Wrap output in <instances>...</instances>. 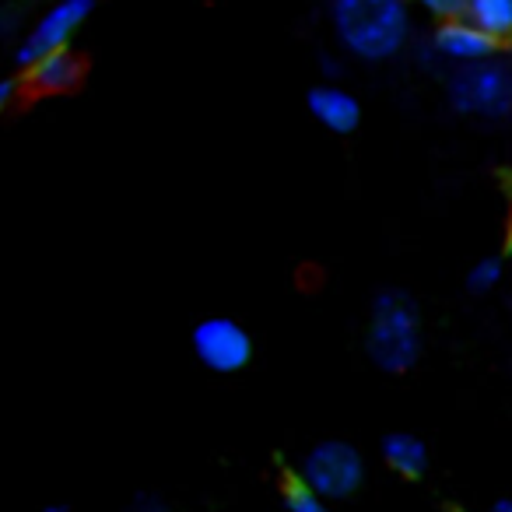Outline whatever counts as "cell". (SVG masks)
Instances as JSON below:
<instances>
[{
  "label": "cell",
  "instance_id": "obj_3",
  "mask_svg": "<svg viewBox=\"0 0 512 512\" xmlns=\"http://www.w3.org/2000/svg\"><path fill=\"white\" fill-rule=\"evenodd\" d=\"M449 99L467 116H505L512 109V71L495 57L456 67L449 81Z\"/></svg>",
  "mask_w": 512,
  "mask_h": 512
},
{
  "label": "cell",
  "instance_id": "obj_2",
  "mask_svg": "<svg viewBox=\"0 0 512 512\" xmlns=\"http://www.w3.org/2000/svg\"><path fill=\"white\" fill-rule=\"evenodd\" d=\"M369 358L383 372H407L421 358V313L411 295L383 292L372 302L365 330Z\"/></svg>",
  "mask_w": 512,
  "mask_h": 512
},
{
  "label": "cell",
  "instance_id": "obj_5",
  "mask_svg": "<svg viewBox=\"0 0 512 512\" xmlns=\"http://www.w3.org/2000/svg\"><path fill=\"white\" fill-rule=\"evenodd\" d=\"M193 355L207 365L211 372H239L253 358V337L242 323L228 320V316H211V320L193 327Z\"/></svg>",
  "mask_w": 512,
  "mask_h": 512
},
{
  "label": "cell",
  "instance_id": "obj_7",
  "mask_svg": "<svg viewBox=\"0 0 512 512\" xmlns=\"http://www.w3.org/2000/svg\"><path fill=\"white\" fill-rule=\"evenodd\" d=\"M498 43H491L481 29L467 22V18H446L435 32V50H439L442 60L456 67H470V64H481V60H491Z\"/></svg>",
  "mask_w": 512,
  "mask_h": 512
},
{
  "label": "cell",
  "instance_id": "obj_8",
  "mask_svg": "<svg viewBox=\"0 0 512 512\" xmlns=\"http://www.w3.org/2000/svg\"><path fill=\"white\" fill-rule=\"evenodd\" d=\"M309 113L334 134H351L362 120V102L341 85H320L309 92Z\"/></svg>",
  "mask_w": 512,
  "mask_h": 512
},
{
  "label": "cell",
  "instance_id": "obj_18",
  "mask_svg": "<svg viewBox=\"0 0 512 512\" xmlns=\"http://www.w3.org/2000/svg\"><path fill=\"white\" fill-rule=\"evenodd\" d=\"M491 512H512V498H502V502L491 505Z\"/></svg>",
  "mask_w": 512,
  "mask_h": 512
},
{
  "label": "cell",
  "instance_id": "obj_4",
  "mask_svg": "<svg viewBox=\"0 0 512 512\" xmlns=\"http://www.w3.org/2000/svg\"><path fill=\"white\" fill-rule=\"evenodd\" d=\"M302 481L320 498H348L362 488L365 481V460L351 442L327 439L313 446L302 460Z\"/></svg>",
  "mask_w": 512,
  "mask_h": 512
},
{
  "label": "cell",
  "instance_id": "obj_17",
  "mask_svg": "<svg viewBox=\"0 0 512 512\" xmlns=\"http://www.w3.org/2000/svg\"><path fill=\"white\" fill-rule=\"evenodd\" d=\"M36 512H71L67 505H60V502H50V505H39Z\"/></svg>",
  "mask_w": 512,
  "mask_h": 512
},
{
  "label": "cell",
  "instance_id": "obj_6",
  "mask_svg": "<svg viewBox=\"0 0 512 512\" xmlns=\"http://www.w3.org/2000/svg\"><path fill=\"white\" fill-rule=\"evenodd\" d=\"M92 8H95V0H57V4H53L50 11H43L39 22L29 29L18 60H22L25 67H32L36 60L50 57V53L71 50V39L78 36V29L88 22Z\"/></svg>",
  "mask_w": 512,
  "mask_h": 512
},
{
  "label": "cell",
  "instance_id": "obj_15",
  "mask_svg": "<svg viewBox=\"0 0 512 512\" xmlns=\"http://www.w3.org/2000/svg\"><path fill=\"white\" fill-rule=\"evenodd\" d=\"M11 95H15V85H11V81H0V113H4V109H8Z\"/></svg>",
  "mask_w": 512,
  "mask_h": 512
},
{
  "label": "cell",
  "instance_id": "obj_1",
  "mask_svg": "<svg viewBox=\"0 0 512 512\" xmlns=\"http://www.w3.org/2000/svg\"><path fill=\"white\" fill-rule=\"evenodd\" d=\"M330 22L341 46L358 60H390L411 36L407 0H334Z\"/></svg>",
  "mask_w": 512,
  "mask_h": 512
},
{
  "label": "cell",
  "instance_id": "obj_16",
  "mask_svg": "<svg viewBox=\"0 0 512 512\" xmlns=\"http://www.w3.org/2000/svg\"><path fill=\"white\" fill-rule=\"evenodd\" d=\"M130 512H172V509H165L162 502H141V505H134Z\"/></svg>",
  "mask_w": 512,
  "mask_h": 512
},
{
  "label": "cell",
  "instance_id": "obj_10",
  "mask_svg": "<svg viewBox=\"0 0 512 512\" xmlns=\"http://www.w3.org/2000/svg\"><path fill=\"white\" fill-rule=\"evenodd\" d=\"M29 78L39 92H64V88H74L81 78V64L71 50H60V53H50V57L36 60L29 67Z\"/></svg>",
  "mask_w": 512,
  "mask_h": 512
},
{
  "label": "cell",
  "instance_id": "obj_11",
  "mask_svg": "<svg viewBox=\"0 0 512 512\" xmlns=\"http://www.w3.org/2000/svg\"><path fill=\"white\" fill-rule=\"evenodd\" d=\"M383 460L390 463V470L404 477H421L428 467V446L411 432H390L383 439Z\"/></svg>",
  "mask_w": 512,
  "mask_h": 512
},
{
  "label": "cell",
  "instance_id": "obj_9",
  "mask_svg": "<svg viewBox=\"0 0 512 512\" xmlns=\"http://www.w3.org/2000/svg\"><path fill=\"white\" fill-rule=\"evenodd\" d=\"M491 43L512 39V0H463V15Z\"/></svg>",
  "mask_w": 512,
  "mask_h": 512
},
{
  "label": "cell",
  "instance_id": "obj_14",
  "mask_svg": "<svg viewBox=\"0 0 512 512\" xmlns=\"http://www.w3.org/2000/svg\"><path fill=\"white\" fill-rule=\"evenodd\" d=\"M411 4H418L421 11L439 15V18H460L463 15V0H411Z\"/></svg>",
  "mask_w": 512,
  "mask_h": 512
},
{
  "label": "cell",
  "instance_id": "obj_12",
  "mask_svg": "<svg viewBox=\"0 0 512 512\" xmlns=\"http://www.w3.org/2000/svg\"><path fill=\"white\" fill-rule=\"evenodd\" d=\"M285 505H288V512H330L327 498L316 495L302 477H292V481L285 484Z\"/></svg>",
  "mask_w": 512,
  "mask_h": 512
},
{
  "label": "cell",
  "instance_id": "obj_13",
  "mask_svg": "<svg viewBox=\"0 0 512 512\" xmlns=\"http://www.w3.org/2000/svg\"><path fill=\"white\" fill-rule=\"evenodd\" d=\"M498 281H502V260H495V256H484V260H477V264L470 267V274H467V285L474 288V292H491Z\"/></svg>",
  "mask_w": 512,
  "mask_h": 512
}]
</instances>
